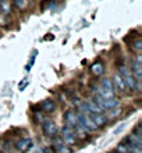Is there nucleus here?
Wrapping results in <instances>:
<instances>
[{"mask_svg":"<svg viewBox=\"0 0 142 153\" xmlns=\"http://www.w3.org/2000/svg\"><path fill=\"white\" fill-rule=\"evenodd\" d=\"M117 73L120 74V76L123 78L124 84L127 86V91L128 92H141V84L142 82H138V81L134 78L132 73L130 71L128 65L126 64H120L117 67Z\"/></svg>","mask_w":142,"mask_h":153,"instance_id":"obj_1","label":"nucleus"},{"mask_svg":"<svg viewBox=\"0 0 142 153\" xmlns=\"http://www.w3.org/2000/svg\"><path fill=\"white\" fill-rule=\"evenodd\" d=\"M92 100L96 103L99 107H100L103 111H107V110H112V109H116V107H120V99L117 96L114 97H109V99H105V97L99 96L97 93H92Z\"/></svg>","mask_w":142,"mask_h":153,"instance_id":"obj_2","label":"nucleus"},{"mask_svg":"<svg viewBox=\"0 0 142 153\" xmlns=\"http://www.w3.org/2000/svg\"><path fill=\"white\" fill-rule=\"evenodd\" d=\"M41 128H42L43 135L48 138H53V137H56V135H59V127H57V124L52 118L45 117L41 121Z\"/></svg>","mask_w":142,"mask_h":153,"instance_id":"obj_3","label":"nucleus"},{"mask_svg":"<svg viewBox=\"0 0 142 153\" xmlns=\"http://www.w3.org/2000/svg\"><path fill=\"white\" fill-rule=\"evenodd\" d=\"M130 71L132 73L134 78L138 82H142V56L141 53L135 54V57H132L130 60Z\"/></svg>","mask_w":142,"mask_h":153,"instance_id":"obj_4","label":"nucleus"},{"mask_svg":"<svg viewBox=\"0 0 142 153\" xmlns=\"http://www.w3.org/2000/svg\"><path fill=\"white\" fill-rule=\"evenodd\" d=\"M59 132H60V135L59 137L61 138V141L64 142V143H67V145H73V143H75L77 142V134H75V131H74L73 128H70V127H63L61 129H59Z\"/></svg>","mask_w":142,"mask_h":153,"instance_id":"obj_5","label":"nucleus"},{"mask_svg":"<svg viewBox=\"0 0 142 153\" xmlns=\"http://www.w3.org/2000/svg\"><path fill=\"white\" fill-rule=\"evenodd\" d=\"M112 82H113V88H114V93H116V95L124 96V95H127V93H128L126 84H124V81H123V78L120 76V74H118V73H116L113 75Z\"/></svg>","mask_w":142,"mask_h":153,"instance_id":"obj_6","label":"nucleus"},{"mask_svg":"<svg viewBox=\"0 0 142 153\" xmlns=\"http://www.w3.org/2000/svg\"><path fill=\"white\" fill-rule=\"evenodd\" d=\"M77 111V110H75ZM77 116H78V123L82 125V127H85L88 131H91V132H94V131H97V127L95 125V123L92 121V118H91L89 114H84V113H80V111H77Z\"/></svg>","mask_w":142,"mask_h":153,"instance_id":"obj_7","label":"nucleus"},{"mask_svg":"<svg viewBox=\"0 0 142 153\" xmlns=\"http://www.w3.org/2000/svg\"><path fill=\"white\" fill-rule=\"evenodd\" d=\"M63 121H64V125L65 127H70V128H75L78 124V116H77V111L73 109L67 110L64 114H63Z\"/></svg>","mask_w":142,"mask_h":153,"instance_id":"obj_8","label":"nucleus"},{"mask_svg":"<svg viewBox=\"0 0 142 153\" xmlns=\"http://www.w3.org/2000/svg\"><path fill=\"white\" fill-rule=\"evenodd\" d=\"M39 109H41L42 113H45V114L54 113L57 109L56 100H54V99H46V100H43L41 105H39Z\"/></svg>","mask_w":142,"mask_h":153,"instance_id":"obj_9","label":"nucleus"},{"mask_svg":"<svg viewBox=\"0 0 142 153\" xmlns=\"http://www.w3.org/2000/svg\"><path fill=\"white\" fill-rule=\"evenodd\" d=\"M89 116L97 128H102V127H105L109 123V118H107V116L105 113H95V114H89Z\"/></svg>","mask_w":142,"mask_h":153,"instance_id":"obj_10","label":"nucleus"},{"mask_svg":"<svg viewBox=\"0 0 142 153\" xmlns=\"http://www.w3.org/2000/svg\"><path fill=\"white\" fill-rule=\"evenodd\" d=\"M33 145V142L31 138H22L16 143V149L18 152H27L28 149H31Z\"/></svg>","mask_w":142,"mask_h":153,"instance_id":"obj_11","label":"nucleus"},{"mask_svg":"<svg viewBox=\"0 0 142 153\" xmlns=\"http://www.w3.org/2000/svg\"><path fill=\"white\" fill-rule=\"evenodd\" d=\"M13 11V6L10 0H0V14L3 17H8Z\"/></svg>","mask_w":142,"mask_h":153,"instance_id":"obj_12","label":"nucleus"},{"mask_svg":"<svg viewBox=\"0 0 142 153\" xmlns=\"http://www.w3.org/2000/svg\"><path fill=\"white\" fill-rule=\"evenodd\" d=\"M89 70L95 76H102L103 74H105V65H103L102 61H96V63H94V64L91 65Z\"/></svg>","mask_w":142,"mask_h":153,"instance_id":"obj_13","label":"nucleus"},{"mask_svg":"<svg viewBox=\"0 0 142 153\" xmlns=\"http://www.w3.org/2000/svg\"><path fill=\"white\" fill-rule=\"evenodd\" d=\"M85 105H86V109H88V113L89 114H95V113H105L103 110L99 107V106L95 103L92 99H86L85 100Z\"/></svg>","mask_w":142,"mask_h":153,"instance_id":"obj_14","label":"nucleus"},{"mask_svg":"<svg viewBox=\"0 0 142 153\" xmlns=\"http://www.w3.org/2000/svg\"><path fill=\"white\" fill-rule=\"evenodd\" d=\"M53 148H54L56 153H73L71 148H70L67 143H64V142H60V143H57V145H53Z\"/></svg>","mask_w":142,"mask_h":153,"instance_id":"obj_15","label":"nucleus"},{"mask_svg":"<svg viewBox=\"0 0 142 153\" xmlns=\"http://www.w3.org/2000/svg\"><path fill=\"white\" fill-rule=\"evenodd\" d=\"M130 49H131V52H134L135 54L141 53V52H142V40L139 39V38H137V39H135L134 42L131 43Z\"/></svg>","mask_w":142,"mask_h":153,"instance_id":"obj_16","label":"nucleus"},{"mask_svg":"<svg viewBox=\"0 0 142 153\" xmlns=\"http://www.w3.org/2000/svg\"><path fill=\"white\" fill-rule=\"evenodd\" d=\"M105 114L107 116L109 120H112V118H116V117H118L120 114H121V109H120V107H116V109L107 110V113H105Z\"/></svg>","mask_w":142,"mask_h":153,"instance_id":"obj_17","label":"nucleus"},{"mask_svg":"<svg viewBox=\"0 0 142 153\" xmlns=\"http://www.w3.org/2000/svg\"><path fill=\"white\" fill-rule=\"evenodd\" d=\"M36 54H38V52L35 50V52H33V54L31 56V59H29V61L27 63V65H25V73H29V71H31V68L33 67V64H35V60H36Z\"/></svg>","mask_w":142,"mask_h":153,"instance_id":"obj_18","label":"nucleus"},{"mask_svg":"<svg viewBox=\"0 0 142 153\" xmlns=\"http://www.w3.org/2000/svg\"><path fill=\"white\" fill-rule=\"evenodd\" d=\"M13 3V6L17 8H22L25 6V0H10Z\"/></svg>","mask_w":142,"mask_h":153,"instance_id":"obj_19","label":"nucleus"},{"mask_svg":"<svg viewBox=\"0 0 142 153\" xmlns=\"http://www.w3.org/2000/svg\"><path fill=\"white\" fill-rule=\"evenodd\" d=\"M124 128H126V124H121V125H118V127H117V128H116V129H114V135H117V134L118 132H121V131H123V129H124Z\"/></svg>","mask_w":142,"mask_h":153,"instance_id":"obj_20","label":"nucleus"},{"mask_svg":"<svg viewBox=\"0 0 142 153\" xmlns=\"http://www.w3.org/2000/svg\"><path fill=\"white\" fill-rule=\"evenodd\" d=\"M27 85H28V81H22V82H21V85H18L20 91H24V89L27 88Z\"/></svg>","mask_w":142,"mask_h":153,"instance_id":"obj_21","label":"nucleus"},{"mask_svg":"<svg viewBox=\"0 0 142 153\" xmlns=\"http://www.w3.org/2000/svg\"><path fill=\"white\" fill-rule=\"evenodd\" d=\"M35 153H46V152H43V150H36Z\"/></svg>","mask_w":142,"mask_h":153,"instance_id":"obj_22","label":"nucleus"}]
</instances>
